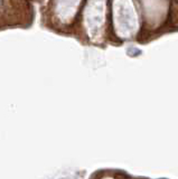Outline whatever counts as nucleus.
<instances>
[{"label": "nucleus", "instance_id": "nucleus-1", "mask_svg": "<svg viewBox=\"0 0 178 179\" xmlns=\"http://www.w3.org/2000/svg\"><path fill=\"white\" fill-rule=\"evenodd\" d=\"M0 4H1V0H0Z\"/></svg>", "mask_w": 178, "mask_h": 179}]
</instances>
